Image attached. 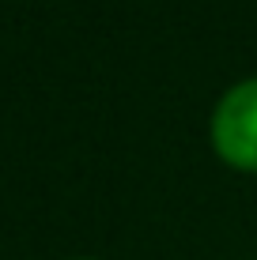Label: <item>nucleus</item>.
<instances>
[{"label":"nucleus","instance_id":"nucleus-2","mask_svg":"<svg viewBox=\"0 0 257 260\" xmlns=\"http://www.w3.org/2000/svg\"><path fill=\"white\" fill-rule=\"evenodd\" d=\"M83 260H87V256H83Z\"/></svg>","mask_w":257,"mask_h":260},{"label":"nucleus","instance_id":"nucleus-1","mask_svg":"<svg viewBox=\"0 0 257 260\" xmlns=\"http://www.w3.org/2000/svg\"><path fill=\"white\" fill-rule=\"evenodd\" d=\"M212 147L227 166L257 174V76L235 83L216 102Z\"/></svg>","mask_w":257,"mask_h":260}]
</instances>
